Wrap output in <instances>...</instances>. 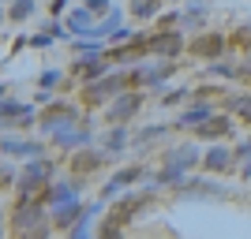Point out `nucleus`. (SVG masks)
Instances as JSON below:
<instances>
[{
	"label": "nucleus",
	"mask_w": 251,
	"mask_h": 239,
	"mask_svg": "<svg viewBox=\"0 0 251 239\" xmlns=\"http://www.w3.org/2000/svg\"><path fill=\"white\" fill-rule=\"evenodd\" d=\"M45 202H49V206H68V202H75V187H68V183H60V187L45 191Z\"/></svg>",
	"instance_id": "0eeeda50"
},
{
	"label": "nucleus",
	"mask_w": 251,
	"mask_h": 239,
	"mask_svg": "<svg viewBox=\"0 0 251 239\" xmlns=\"http://www.w3.org/2000/svg\"><path fill=\"white\" fill-rule=\"evenodd\" d=\"M49 176H52L49 161H30L26 172H23V179H19V187L23 191H34V187H42V183H49Z\"/></svg>",
	"instance_id": "f257e3e1"
},
{
	"label": "nucleus",
	"mask_w": 251,
	"mask_h": 239,
	"mask_svg": "<svg viewBox=\"0 0 251 239\" xmlns=\"http://www.w3.org/2000/svg\"><path fill=\"white\" fill-rule=\"evenodd\" d=\"M75 217H79V220L86 217V213H79V202H68V206H60V209H56V224H72Z\"/></svg>",
	"instance_id": "9d476101"
},
{
	"label": "nucleus",
	"mask_w": 251,
	"mask_h": 239,
	"mask_svg": "<svg viewBox=\"0 0 251 239\" xmlns=\"http://www.w3.org/2000/svg\"><path fill=\"white\" fill-rule=\"evenodd\" d=\"M75 124V112L72 109H60V112H52V116H45V135H64V131H68V127Z\"/></svg>",
	"instance_id": "f03ea898"
},
{
	"label": "nucleus",
	"mask_w": 251,
	"mask_h": 239,
	"mask_svg": "<svg viewBox=\"0 0 251 239\" xmlns=\"http://www.w3.org/2000/svg\"><path fill=\"white\" fill-rule=\"evenodd\" d=\"M120 86H124V75H113V79H105V83H98L94 97H101V94H116Z\"/></svg>",
	"instance_id": "2eb2a0df"
},
{
	"label": "nucleus",
	"mask_w": 251,
	"mask_h": 239,
	"mask_svg": "<svg viewBox=\"0 0 251 239\" xmlns=\"http://www.w3.org/2000/svg\"><path fill=\"white\" fill-rule=\"evenodd\" d=\"M229 109H232V112H240V116H248V120H251V97H232V101H229Z\"/></svg>",
	"instance_id": "dca6fc26"
},
{
	"label": "nucleus",
	"mask_w": 251,
	"mask_h": 239,
	"mask_svg": "<svg viewBox=\"0 0 251 239\" xmlns=\"http://www.w3.org/2000/svg\"><path fill=\"white\" fill-rule=\"evenodd\" d=\"M244 75H248V79H251V60H248V64H244Z\"/></svg>",
	"instance_id": "4be33fe9"
},
{
	"label": "nucleus",
	"mask_w": 251,
	"mask_h": 239,
	"mask_svg": "<svg viewBox=\"0 0 251 239\" xmlns=\"http://www.w3.org/2000/svg\"><path fill=\"white\" fill-rule=\"evenodd\" d=\"M56 79H60V75H56V71H45V75H42V86H45V94H49V90H52V83H56Z\"/></svg>",
	"instance_id": "aec40b11"
},
{
	"label": "nucleus",
	"mask_w": 251,
	"mask_h": 239,
	"mask_svg": "<svg viewBox=\"0 0 251 239\" xmlns=\"http://www.w3.org/2000/svg\"><path fill=\"white\" fill-rule=\"evenodd\" d=\"M221 38H202V42H195V52H202V56H218L221 52Z\"/></svg>",
	"instance_id": "4468645a"
},
{
	"label": "nucleus",
	"mask_w": 251,
	"mask_h": 239,
	"mask_svg": "<svg viewBox=\"0 0 251 239\" xmlns=\"http://www.w3.org/2000/svg\"><path fill=\"white\" fill-rule=\"evenodd\" d=\"M150 52L154 56H173V52H180V38L176 34H161V38L150 42Z\"/></svg>",
	"instance_id": "39448f33"
},
{
	"label": "nucleus",
	"mask_w": 251,
	"mask_h": 239,
	"mask_svg": "<svg viewBox=\"0 0 251 239\" xmlns=\"http://www.w3.org/2000/svg\"><path fill=\"white\" fill-rule=\"evenodd\" d=\"M11 19H26V15H30V11H34V4H30V0H23V4H11Z\"/></svg>",
	"instance_id": "f3484780"
},
{
	"label": "nucleus",
	"mask_w": 251,
	"mask_h": 239,
	"mask_svg": "<svg viewBox=\"0 0 251 239\" xmlns=\"http://www.w3.org/2000/svg\"><path fill=\"white\" fill-rule=\"evenodd\" d=\"M124 142H127L124 127H113V135H105V150H109V153H120V150H124Z\"/></svg>",
	"instance_id": "ddd939ff"
},
{
	"label": "nucleus",
	"mask_w": 251,
	"mask_h": 239,
	"mask_svg": "<svg viewBox=\"0 0 251 239\" xmlns=\"http://www.w3.org/2000/svg\"><path fill=\"white\" fill-rule=\"evenodd\" d=\"M38 220H42V209H23L19 217H15V228H19V232H26V228H34Z\"/></svg>",
	"instance_id": "9b49d317"
},
{
	"label": "nucleus",
	"mask_w": 251,
	"mask_h": 239,
	"mask_svg": "<svg viewBox=\"0 0 251 239\" xmlns=\"http://www.w3.org/2000/svg\"><path fill=\"white\" fill-rule=\"evenodd\" d=\"M135 109H139V94H124V97H116V105L109 109V120H113V124H124Z\"/></svg>",
	"instance_id": "7ed1b4c3"
},
{
	"label": "nucleus",
	"mask_w": 251,
	"mask_h": 239,
	"mask_svg": "<svg viewBox=\"0 0 251 239\" xmlns=\"http://www.w3.org/2000/svg\"><path fill=\"white\" fill-rule=\"evenodd\" d=\"M161 135H165V127H147V131L139 135V146H143V142H154V138H161Z\"/></svg>",
	"instance_id": "a211bd4d"
},
{
	"label": "nucleus",
	"mask_w": 251,
	"mask_h": 239,
	"mask_svg": "<svg viewBox=\"0 0 251 239\" xmlns=\"http://www.w3.org/2000/svg\"><path fill=\"white\" fill-rule=\"evenodd\" d=\"M131 11H135L139 19H147V15H154V11H157V4H131Z\"/></svg>",
	"instance_id": "6ab92c4d"
},
{
	"label": "nucleus",
	"mask_w": 251,
	"mask_h": 239,
	"mask_svg": "<svg viewBox=\"0 0 251 239\" xmlns=\"http://www.w3.org/2000/svg\"><path fill=\"white\" fill-rule=\"evenodd\" d=\"M68 26H72L75 34H83V38H98V26H90V11L86 8H75L72 19H68Z\"/></svg>",
	"instance_id": "20e7f679"
},
{
	"label": "nucleus",
	"mask_w": 251,
	"mask_h": 239,
	"mask_svg": "<svg viewBox=\"0 0 251 239\" xmlns=\"http://www.w3.org/2000/svg\"><path fill=\"white\" fill-rule=\"evenodd\" d=\"M180 124H184V127H202V124H210V105H195V109H188V112L180 116Z\"/></svg>",
	"instance_id": "423d86ee"
},
{
	"label": "nucleus",
	"mask_w": 251,
	"mask_h": 239,
	"mask_svg": "<svg viewBox=\"0 0 251 239\" xmlns=\"http://www.w3.org/2000/svg\"><path fill=\"white\" fill-rule=\"evenodd\" d=\"M56 142H60L64 150H75V146L83 150V146L90 142V131H64V135H56Z\"/></svg>",
	"instance_id": "6e6552de"
},
{
	"label": "nucleus",
	"mask_w": 251,
	"mask_h": 239,
	"mask_svg": "<svg viewBox=\"0 0 251 239\" xmlns=\"http://www.w3.org/2000/svg\"><path fill=\"white\" fill-rule=\"evenodd\" d=\"M225 165H229V150H225V146H218V150H210V153H206V168H210V172H221Z\"/></svg>",
	"instance_id": "1a4fd4ad"
},
{
	"label": "nucleus",
	"mask_w": 251,
	"mask_h": 239,
	"mask_svg": "<svg viewBox=\"0 0 251 239\" xmlns=\"http://www.w3.org/2000/svg\"><path fill=\"white\" fill-rule=\"evenodd\" d=\"M225 131H229V120H225V116H221V120H210V124H202V127H199V135H202V138L225 135Z\"/></svg>",
	"instance_id": "f8f14e48"
},
{
	"label": "nucleus",
	"mask_w": 251,
	"mask_h": 239,
	"mask_svg": "<svg viewBox=\"0 0 251 239\" xmlns=\"http://www.w3.org/2000/svg\"><path fill=\"white\" fill-rule=\"evenodd\" d=\"M240 153H248V157H251V138H248V146H244V150H240Z\"/></svg>",
	"instance_id": "412c9836"
}]
</instances>
